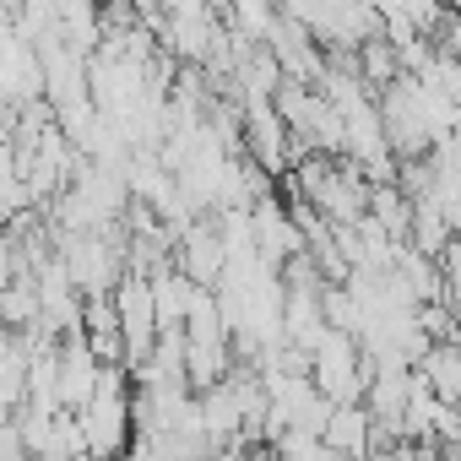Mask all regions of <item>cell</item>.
Wrapping results in <instances>:
<instances>
[{"instance_id": "2", "label": "cell", "mask_w": 461, "mask_h": 461, "mask_svg": "<svg viewBox=\"0 0 461 461\" xmlns=\"http://www.w3.org/2000/svg\"><path fill=\"white\" fill-rule=\"evenodd\" d=\"M152 331H158V310H152V288H147L141 277H131V283L120 288V342L131 348V358H141V353H147V342H152Z\"/></svg>"}, {"instance_id": "1", "label": "cell", "mask_w": 461, "mask_h": 461, "mask_svg": "<svg viewBox=\"0 0 461 461\" xmlns=\"http://www.w3.org/2000/svg\"><path fill=\"white\" fill-rule=\"evenodd\" d=\"M412 375H418V385L434 391L445 407H461V342H434V348H423L418 364H412Z\"/></svg>"}]
</instances>
